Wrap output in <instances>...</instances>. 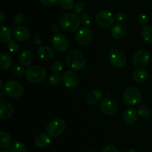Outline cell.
<instances>
[{"label":"cell","instance_id":"obj_25","mask_svg":"<svg viewBox=\"0 0 152 152\" xmlns=\"http://www.w3.org/2000/svg\"><path fill=\"white\" fill-rule=\"evenodd\" d=\"M13 64V60L9 55L1 53L0 55V68L2 70H8Z\"/></svg>","mask_w":152,"mask_h":152},{"label":"cell","instance_id":"obj_47","mask_svg":"<svg viewBox=\"0 0 152 152\" xmlns=\"http://www.w3.org/2000/svg\"><path fill=\"white\" fill-rule=\"evenodd\" d=\"M86 152H93V151H86Z\"/></svg>","mask_w":152,"mask_h":152},{"label":"cell","instance_id":"obj_28","mask_svg":"<svg viewBox=\"0 0 152 152\" xmlns=\"http://www.w3.org/2000/svg\"><path fill=\"white\" fill-rule=\"evenodd\" d=\"M62 79V76L59 72H53L49 76L48 80L52 86H57L61 83Z\"/></svg>","mask_w":152,"mask_h":152},{"label":"cell","instance_id":"obj_13","mask_svg":"<svg viewBox=\"0 0 152 152\" xmlns=\"http://www.w3.org/2000/svg\"><path fill=\"white\" fill-rule=\"evenodd\" d=\"M62 80L67 88L74 89L78 86L79 77L74 72L68 70L66 71L62 75Z\"/></svg>","mask_w":152,"mask_h":152},{"label":"cell","instance_id":"obj_43","mask_svg":"<svg viewBox=\"0 0 152 152\" xmlns=\"http://www.w3.org/2000/svg\"><path fill=\"white\" fill-rule=\"evenodd\" d=\"M4 13H3L2 12H0V22H2L3 21H4Z\"/></svg>","mask_w":152,"mask_h":152},{"label":"cell","instance_id":"obj_26","mask_svg":"<svg viewBox=\"0 0 152 152\" xmlns=\"http://www.w3.org/2000/svg\"><path fill=\"white\" fill-rule=\"evenodd\" d=\"M142 36L145 42L152 43V25L144 26L142 31Z\"/></svg>","mask_w":152,"mask_h":152},{"label":"cell","instance_id":"obj_29","mask_svg":"<svg viewBox=\"0 0 152 152\" xmlns=\"http://www.w3.org/2000/svg\"><path fill=\"white\" fill-rule=\"evenodd\" d=\"M11 152H27V148L23 143L16 141L12 145Z\"/></svg>","mask_w":152,"mask_h":152},{"label":"cell","instance_id":"obj_20","mask_svg":"<svg viewBox=\"0 0 152 152\" xmlns=\"http://www.w3.org/2000/svg\"><path fill=\"white\" fill-rule=\"evenodd\" d=\"M102 97V92L98 89H94L88 92L86 95V101L89 104H95L99 102Z\"/></svg>","mask_w":152,"mask_h":152},{"label":"cell","instance_id":"obj_5","mask_svg":"<svg viewBox=\"0 0 152 152\" xmlns=\"http://www.w3.org/2000/svg\"><path fill=\"white\" fill-rule=\"evenodd\" d=\"M66 128V124L63 119L56 118L48 123L47 126V132L52 137H58L63 134Z\"/></svg>","mask_w":152,"mask_h":152},{"label":"cell","instance_id":"obj_36","mask_svg":"<svg viewBox=\"0 0 152 152\" xmlns=\"http://www.w3.org/2000/svg\"><path fill=\"white\" fill-rule=\"evenodd\" d=\"M25 14H24L22 12H19V13H18L16 15V16H15L14 19H13V21H14L15 24H16V25H20L25 22Z\"/></svg>","mask_w":152,"mask_h":152},{"label":"cell","instance_id":"obj_21","mask_svg":"<svg viewBox=\"0 0 152 152\" xmlns=\"http://www.w3.org/2000/svg\"><path fill=\"white\" fill-rule=\"evenodd\" d=\"M132 77H133V80L137 83H144L148 78V73L145 69H138L134 71Z\"/></svg>","mask_w":152,"mask_h":152},{"label":"cell","instance_id":"obj_16","mask_svg":"<svg viewBox=\"0 0 152 152\" xmlns=\"http://www.w3.org/2000/svg\"><path fill=\"white\" fill-rule=\"evenodd\" d=\"M37 55L40 59L45 61H49L54 57L55 54L53 49L49 46H40L37 51Z\"/></svg>","mask_w":152,"mask_h":152},{"label":"cell","instance_id":"obj_27","mask_svg":"<svg viewBox=\"0 0 152 152\" xmlns=\"http://www.w3.org/2000/svg\"><path fill=\"white\" fill-rule=\"evenodd\" d=\"M137 112L138 114L144 119H148L151 115V109L148 106L145 105V104H141L138 108Z\"/></svg>","mask_w":152,"mask_h":152},{"label":"cell","instance_id":"obj_3","mask_svg":"<svg viewBox=\"0 0 152 152\" xmlns=\"http://www.w3.org/2000/svg\"><path fill=\"white\" fill-rule=\"evenodd\" d=\"M25 77L31 83L34 84L40 83L45 78L46 71L41 66H31L25 71Z\"/></svg>","mask_w":152,"mask_h":152},{"label":"cell","instance_id":"obj_2","mask_svg":"<svg viewBox=\"0 0 152 152\" xmlns=\"http://www.w3.org/2000/svg\"><path fill=\"white\" fill-rule=\"evenodd\" d=\"M81 23V19L77 13H66L59 18V25L64 31L74 32L77 31Z\"/></svg>","mask_w":152,"mask_h":152},{"label":"cell","instance_id":"obj_7","mask_svg":"<svg viewBox=\"0 0 152 152\" xmlns=\"http://www.w3.org/2000/svg\"><path fill=\"white\" fill-rule=\"evenodd\" d=\"M96 22L102 28H110L114 22V16L107 10H101L96 15Z\"/></svg>","mask_w":152,"mask_h":152},{"label":"cell","instance_id":"obj_22","mask_svg":"<svg viewBox=\"0 0 152 152\" xmlns=\"http://www.w3.org/2000/svg\"><path fill=\"white\" fill-rule=\"evenodd\" d=\"M34 61V55L29 50H25L19 55V63L24 66H28Z\"/></svg>","mask_w":152,"mask_h":152},{"label":"cell","instance_id":"obj_38","mask_svg":"<svg viewBox=\"0 0 152 152\" xmlns=\"http://www.w3.org/2000/svg\"><path fill=\"white\" fill-rule=\"evenodd\" d=\"M42 4L46 7H52L57 4L59 0H39Z\"/></svg>","mask_w":152,"mask_h":152},{"label":"cell","instance_id":"obj_39","mask_svg":"<svg viewBox=\"0 0 152 152\" xmlns=\"http://www.w3.org/2000/svg\"><path fill=\"white\" fill-rule=\"evenodd\" d=\"M115 19L119 23H121V22H123L126 21V13H123V12H119L116 14Z\"/></svg>","mask_w":152,"mask_h":152},{"label":"cell","instance_id":"obj_35","mask_svg":"<svg viewBox=\"0 0 152 152\" xmlns=\"http://www.w3.org/2000/svg\"><path fill=\"white\" fill-rule=\"evenodd\" d=\"M137 22L140 25L145 26L147 25V23H148V19L145 14H144V13H139L137 15Z\"/></svg>","mask_w":152,"mask_h":152},{"label":"cell","instance_id":"obj_31","mask_svg":"<svg viewBox=\"0 0 152 152\" xmlns=\"http://www.w3.org/2000/svg\"><path fill=\"white\" fill-rule=\"evenodd\" d=\"M25 71H26V70H25V69H24L22 66L16 65L14 66H13L11 72L12 74L14 76H16V77H21V76H22L25 74Z\"/></svg>","mask_w":152,"mask_h":152},{"label":"cell","instance_id":"obj_45","mask_svg":"<svg viewBox=\"0 0 152 152\" xmlns=\"http://www.w3.org/2000/svg\"><path fill=\"white\" fill-rule=\"evenodd\" d=\"M0 94H1V99H2L3 96H4V91H1V92H0Z\"/></svg>","mask_w":152,"mask_h":152},{"label":"cell","instance_id":"obj_10","mask_svg":"<svg viewBox=\"0 0 152 152\" xmlns=\"http://www.w3.org/2000/svg\"><path fill=\"white\" fill-rule=\"evenodd\" d=\"M109 60L111 65L116 68H122L126 64V57L122 51L111 48Z\"/></svg>","mask_w":152,"mask_h":152},{"label":"cell","instance_id":"obj_11","mask_svg":"<svg viewBox=\"0 0 152 152\" xmlns=\"http://www.w3.org/2000/svg\"><path fill=\"white\" fill-rule=\"evenodd\" d=\"M149 61V52L146 50H143V49L136 52L132 56V63L135 66L139 67V68L145 66L148 63Z\"/></svg>","mask_w":152,"mask_h":152},{"label":"cell","instance_id":"obj_4","mask_svg":"<svg viewBox=\"0 0 152 152\" xmlns=\"http://www.w3.org/2000/svg\"><path fill=\"white\" fill-rule=\"evenodd\" d=\"M4 95L10 98H19L24 92V88L20 82L16 80H10L3 86Z\"/></svg>","mask_w":152,"mask_h":152},{"label":"cell","instance_id":"obj_17","mask_svg":"<svg viewBox=\"0 0 152 152\" xmlns=\"http://www.w3.org/2000/svg\"><path fill=\"white\" fill-rule=\"evenodd\" d=\"M138 116V112L134 108H128L123 115V119L126 125H132L137 122Z\"/></svg>","mask_w":152,"mask_h":152},{"label":"cell","instance_id":"obj_1","mask_svg":"<svg viewBox=\"0 0 152 152\" xmlns=\"http://www.w3.org/2000/svg\"><path fill=\"white\" fill-rule=\"evenodd\" d=\"M66 65L71 70L79 71L86 66V61L84 55L77 49H73L70 51L65 58Z\"/></svg>","mask_w":152,"mask_h":152},{"label":"cell","instance_id":"obj_41","mask_svg":"<svg viewBox=\"0 0 152 152\" xmlns=\"http://www.w3.org/2000/svg\"><path fill=\"white\" fill-rule=\"evenodd\" d=\"M34 44L37 45V46H40L42 45V38L39 36L36 35L34 36Z\"/></svg>","mask_w":152,"mask_h":152},{"label":"cell","instance_id":"obj_24","mask_svg":"<svg viewBox=\"0 0 152 152\" xmlns=\"http://www.w3.org/2000/svg\"><path fill=\"white\" fill-rule=\"evenodd\" d=\"M12 143V138L10 134L4 131H0V148L6 149L10 146Z\"/></svg>","mask_w":152,"mask_h":152},{"label":"cell","instance_id":"obj_9","mask_svg":"<svg viewBox=\"0 0 152 152\" xmlns=\"http://www.w3.org/2000/svg\"><path fill=\"white\" fill-rule=\"evenodd\" d=\"M53 49L59 52H64L69 48L70 43L68 38L62 34H56L53 36L51 40Z\"/></svg>","mask_w":152,"mask_h":152},{"label":"cell","instance_id":"obj_46","mask_svg":"<svg viewBox=\"0 0 152 152\" xmlns=\"http://www.w3.org/2000/svg\"><path fill=\"white\" fill-rule=\"evenodd\" d=\"M2 152H10V151H4Z\"/></svg>","mask_w":152,"mask_h":152},{"label":"cell","instance_id":"obj_15","mask_svg":"<svg viewBox=\"0 0 152 152\" xmlns=\"http://www.w3.org/2000/svg\"><path fill=\"white\" fill-rule=\"evenodd\" d=\"M13 107L9 101L1 100L0 101V118L7 119L11 117L13 114Z\"/></svg>","mask_w":152,"mask_h":152},{"label":"cell","instance_id":"obj_19","mask_svg":"<svg viewBox=\"0 0 152 152\" xmlns=\"http://www.w3.org/2000/svg\"><path fill=\"white\" fill-rule=\"evenodd\" d=\"M111 35L117 40L123 39L126 34V30L124 25L121 23L115 24L111 29Z\"/></svg>","mask_w":152,"mask_h":152},{"label":"cell","instance_id":"obj_18","mask_svg":"<svg viewBox=\"0 0 152 152\" xmlns=\"http://www.w3.org/2000/svg\"><path fill=\"white\" fill-rule=\"evenodd\" d=\"M51 140L48 134H40L35 139V144L39 148H46L50 145Z\"/></svg>","mask_w":152,"mask_h":152},{"label":"cell","instance_id":"obj_37","mask_svg":"<svg viewBox=\"0 0 152 152\" xmlns=\"http://www.w3.org/2000/svg\"><path fill=\"white\" fill-rule=\"evenodd\" d=\"M86 8V5L83 1H79L75 4L74 10L77 13H82Z\"/></svg>","mask_w":152,"mask_h":152},{"label":"cell","instance_id":"obj_14","mask_svg":"<svg viewBox=\"0 0 152 152\" xmlns=\"http://www.w3.org/2000/svg\"><path fill=\"white\" fill-rule=\"evenodd\" d=\"M13 37L19 42H25L31 37V31L29 28L22 25L16 27L13 30Z\"/></svg>","mask_w":152,"mask_h":152},{"label":"cell","instance_id":"obj_12","mask_svg":"<svg viewBox=\"0 0 152 152\" xmlns=\"http://www.w3.org/2000/svg\"><path fill=\"white\" fill-rule=\"evenodd\" d=\"M118 106L114 99L110 98H105L101 101L100 110L107 116H113L117 112Z\"/></svg>","mask_w":152,"mask_h":152},{"label":"cell","instance_id":"obj_44","mask_svg":"<svg viewBox=\"0 0 152 152\" xmlns=\"http://www.w3.org/2000/svg\"><path fill=\"white\" fill-rule=\"evenodd\" d=\"M126 152H137V151L135 150H134V149H128Z\"/></svg>","mask_w":152,"mask_h":152},{"label":"cell","instance_id":"obj_48","mask_svg":"<svg viewBox=\"0 0 152 152\" xmlns=\"http://www.w3.org/2000/svg\"><path fill=\"white\" fill-rule=\"evenodd\" d=\"M151 60H152V58H151Z\"/></svg>","mask_w":152,"mask_h":152},{"label":"cell","instance_id":"obj_23","mask_svg":"<svg viewBox=\"0 0 152 152\" xmlns=\"http://www.w3.org/2000/svg\"><path fill=\"white\" fill-rule=\"evenodd\" d=\"M12 31L7 25H1L0 26V41L1 43H7L11 40Z\"/></svg>","mask_w":152,"mask_h":152},{"label":"cell","instance_id":"obj_49","mask_svg":"<svg viewBox=\"0 0 152 152\" xmlns=\"http://www.w3.org/2000/svg\"><path fill=\"white\" fill-rule=\"evenodd\" d=\"M151 1H152V0H151Z\"/></svg>","mask_w":152,"mask_h":152},{"label":"cell","instance_id":"obj_33","mask_svg":"<svg viewBox=\"0 0 152 152\" xmlns=\"http://www.w3.org/2000/svg\"><path fill=\"white\" fill-rule=\"evenodd\" d=\"M7 49L11 52H16L19 49V45L17 41L13 40H10V41L7 42Z\"/></svg>","mask_w":152,"mask_h":152},{"label":"cell","instance_id":"obj_40","mask_svg":"<svg viewBox=\"0 0 152 152\" xmlns=\"http://www.w3.org/2000/svg\"><path fill=\"white\" fill-rule=\"evenodd\" d=\"M101 152H118V151L115 146L109 145H106L105 147H104Z\"/></svg>","mask_w":152,"mask_h":152},{"label":"cell","instance_id":"obj_8","mask_svg":"<svg viewBox=\"0 0 152 152\" xmlns=\"http://www.w3.org/2000/svg\"><path fill=\"white\" fill-rule=\"evenodd\" d=\"M94 34L91 30L88 28H82L77 31L76 34V40L82 46H87L93 40Z\"/></svg>","mask_w":152,"mask_h":152},{"label":"cell","instance_id":"obj_42","mask_svg":"<svg viewBox=\"0 0 152 152\" xmlns=\"http://www.w3.org/2000/svg\"><path fill=\"white\" fill-rule=\"evenodd\" d=\"M58 26L56 25V24H53V25H52V31H53V32H57L58 31Z\"/></svg>","mask_w":152,"mask_h":152},{"label":"cell","instance_id":"obj_32","mask_svg":"<svg viewBox=\"0 0 152 152\" xmlns=\"http://www.w3.org/2000/svg\"><path fill=\"white\" fill-rule=\"evenodd\" d=\"M59 4L61 7L65 10H71L74 7V0H59Z\"/></svg>","mask_w":152,"mask_h":152},{"label":"cell","instance_id":"obj_30","mask_svg":"<svg viewBox=\"0 0 152 152\" xmlns=\"http://www.w3.org/2000/svg\"><path fill=\"white\" fill-rule=\"evenodd\" d=\"M80 19H81V22L83 24V25L86 27L90 26L92 24V22H93V18H92L91 15L88 13H83Z\"/></svg>","mask_w":152,"mask_h":152},{"label":"cell","instance_id":"obj_6","mask_svg":"<svg viewBox=\"0 0 152 152\" xmlns=\"http://www.w3.org/2000/svg\"><path fill=\"white\" fill-rule=\"evenodd\" d=\"M123 102L128 106H135L141 101V93L136 87H129L123 92Z\"/></svg>","mask_w":152,"mask_h":152},{"label":"cell","instance_id":"obj_34","mask_svg":"<svg viewBox=\"0 0 152 152\" xmlns=\"http://www.w3.org/2000/svg\"><path fill=\"white\" fill-rule=\"evenodd\" d=\"M64 69V64L61 61H56L51 64V70L53 72H60Z\"/></svg>","mask_w":152,"mask_h":152}]
</instances>
